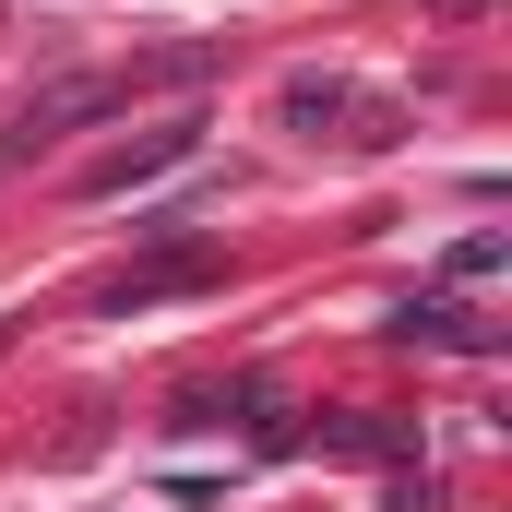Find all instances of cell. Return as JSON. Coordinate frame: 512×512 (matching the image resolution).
Returning <instances> with one entry per match:
<instances>
[{
    "label": "cell",
    "mask_w": 512,
    "mask_h": 512,
    "mask_svg": "<svg viewBox=\"0 0 512 512\" xmlns=\"http://www.w3.org/2000/svg\"><path fill=\"white\" fill-rule=\"evenodd\" d=\"M203 286H227V251H215V239H191V251H155V262H131L120 286H108V310H155V298H203Z\"/></svg>",
    "instance_id": "1"
},
{
    "label": "cell",
    "mask_w": 512,
    "mask_h": 512,
    "mask_svg": "<svg viewBox=\"0 0 512 512\" xmlns=\"http://www.w3.org/2000/svg\"><path fill=\"white\" fill-rule=\"evenodd\" d=\"M131 84H108V72H84V84H60V96H36V108H24V120H12V143H0V155H36V143H48V131H72V120H96V108H120Z\"/></svg>",
    "instance_id": "2"
},
{
    "label": "cell",
    "mask_w": 512,
    "mask_h": 512,
    "mask_svg": "<svg viewBox=\"0 0 512 512\" xmlns=\"http://www.w3.org/2000/svg\"><path fill=\"white\" fill-rule=\"evenodd\" d=\"M286 120H298V131H322V120H370V143H382V108H370V96H346V84H322V72H298V84H286Z\"/></svg>",
    "instance_id": "5"
},
{
    "label": "cell",
    "mask_w": 512,
    "mask_h": 512,
    "mask_svg": "<svg viewBox=\"0 0 512 512\" xmlns=\"http://www.w3.org/2000/svg\"><path fill=\"white\" fill-rule=\"evenodd\" d=\"M393 334H405V346H465V358H489V346H501L465 298H417V310H393Z\"/></svg>",
    "instance_id": "4"
},
{
    "label": "cell",
    "mask_w": 512,
    "mask_h": 512,
    "mask_svg": "<svg viewBox=\"0 0 512 512\" xmlns=\"http://www.w3.org/2000/svg\"><path fill=\"white\" fill-rule=\"evenodd\" d=\"M191 155V120H167V131H131V143H108L96 167H84V191H131V179H155V167H179Z\"/></svg>",
    "instance_id": "3"
}]
</instances>
